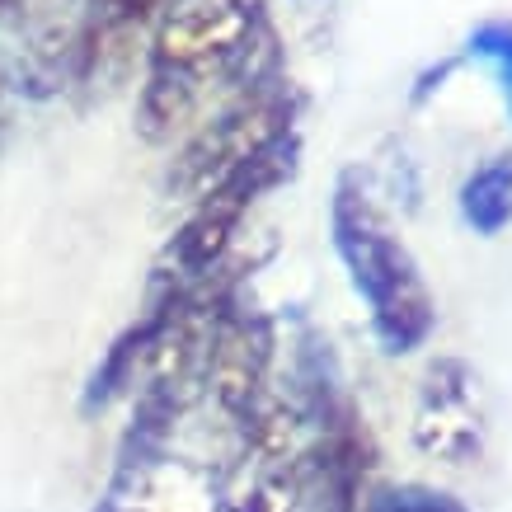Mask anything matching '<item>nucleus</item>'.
<instances>
[{
    "label": "nucleus",
    "instance_id": "f257e3e1",
    "mask_svg": "<svg viewBox=\"0 0 512 512\" xmlns=\"http://www.w3.org/2000/svg\"><path fill=\"white\" fill-rule=\"evenodd\" d=\"M329 235H334L339 264L348 268L353 292L367 301L376 343L395 357L423 348L437 325V301L423 282L419 259L390 226L386 207L376 202L362 170L339 174L329 198Z\"/></svg>",
    "mask_w": 512,
    "mask_h": 512
},
{
    "label": "nucleus",
    "instance_id": "f03ea898",
    "mask_svg": "<svg viewBox=\"0 0 512 512\" xmlns=\"http://www.w3.org/2000/svg\"><path fill=\"white\" fill-rule=\"evenodd\" d=\"M301 104H306L301 90L287 85V80L273 85V90L231 99L226 109H217L179 146V156H174L170 170H165V193H170L174 202H188V207L202 202L207 193H217V188L226 184L240 165H249L264 146H273L278 137L296 132Z\"/></svg>",
    "mask_w": 512,
    "mask_h": 512
},
{
    "label": "nucleus",
    "instance_id": "7ed1b4c3",
    "mask_svg": "<svg viewBox=\"0 0 512 512\" xmlns=\"http://www.w3.org/2000/svg\"><path fill=\"white\" fill-rule=\"evenodd\" d=\"M409 442L437 466H475L489 447V395L466 357L442 353L419 376Z\"/></svg>",
    "mask_w": 512,
    "mask_h": 512
},
{
    "label": "nucleus",
    "instance_id": "20e7f679",
    "mask_svg": "<svg viewBox=\"0 0 512 512\" xmlns=\"http://www.w3.org/2000/svg\"><path fill=\"white\" fill-rule=\"evenodd\" d=\"M94 512H221V470L165 447H123Z\"/></svg>",
    "mask_w": 512,
    "mask_h": 512
},
{
    "label": "nucleus",
    "instance_id": "39448f33",
    "mask_svg": "<svg viewBox=\"0 0 512 512\" xmlns=\"http://www.w3.org/2000/svg\"><path fill=\"white\" fill-rule=\"evenodd\" d=\"M273 357H278L273 315L259 311V306H245L235 296L212 329V353H207V404L231 428L268 395Z\"/></svg>",
    "mask_w": 512,
    "mask_h": 512
},
{
    "label": "nucleus",
    "instance_id": "423d86ee",
    "mask_svg": "<svg viewBox=\"0 0 512 512\" xmlns=\"http://www.w3.org/2000/svg\"><path fill=\"white\" fill-rule=\"evenodd\" d=\"M264 15L268 10L259 0H184L174 15L156 24L151 43H146V62L217 80L226 57L245 43Z\"/></svg>",
    "mask_w": 512,
    "mask_h": 512
},
{
    "label": "nucleus",
    "instance_id": "0eeeda50",
    "mask_svg": "<svg viewBox=\"0 0 512 512\" xmlns=\"http://www.w3.org/2000/svg\"><path fill=\"white\" fill-rule=\"evenodd\" d=\"M212 90V80L198 71H174V66H151L137 90V109H132V127L146 146H165L179 137L193 113H198L202 94Z\"/></svg>",
    "mask_w": 512,
    "mask_h": 512
},
{
    "label": "nucleus",
    "instance_id": "6e6552de",
    "mask_svg": "<svg viewBox=\"0 0 512 512\" xmlns=\"http://www.w3.org/2000/svg\"><path fill=\"white\" fill-rule=\"evenodd\" d=\"M151 334H156V315L146 311L137 325H127L123 334L109 343V353L99 357V367L90 372L85 395H80V409H85V414H99V409H109L113 400H123L127 390H137L141 362H146V348H151Z\"/></svg>",
    "mask_w": 512,
    "mask_h": 512
},
{
    "label": "nucleus",
    "instance_id": "1a4fd4ad",
    "mask_svg": "<svg viewBox=\"0 0 512 512\" xmlns=\"http://www.w3.org/2000/svg\"><path fill=\"white\" fill-rule=\"evenodd\" d=\"M461 217L475 235H498L512 221V156L484 160L461 184Z\"/></svg>",
    "mask_w": 512,
    "mask_h": 512
},
{
    "label": "nucleus",
    "instance_id": "9d476101",
    "mask_svg": "<svg viewBox=\"0 0 512 512\" xmlns=\"http://www.w3.org/2000/svg\"><path fill=\"white\" fill-rule=\"evenodd\" d=\"M357 512H470V508L451 489L400 480V484H372V494L362 498Z\"/></svg>",
    "mask_w": 512,
    "mask_h": 512
},
{
    "label": "nucleus",
    "instance_id": "9b49d317",
    "mask_svg": "<svg viewBox=\"0 0 512 512\" xmlns=\"http://www.w3.org/2000/svg\"><path fill=\"white\" fill-rule=\"evenodd\" d=\"M466 57H475V62H484V66H494L498 90H503V99H508V118H512V24H508V19H494V24L470 29Z\"/></svg>",
    "mask_w": 512,
    "mask_h": 512
},
{
    "label": "nucleus",
    "instance_id": "f8f14e48",
    "mask_svg": "<svg viewBox=\"0 0 512 512\" xmlns=\"http://www.w3.org/2000/svg\"><path fill=\"white\" fill-rule=\"evenodd\" d=\"M456 66H461V57H442L433 71H423V76L414 80V90H409V104H428V94L442 90V80H447Z\"/></svg>",
    "mask_w": 512,
    "mask_h": 512
},
{
    "label": "nucleus",
    "instance_id": "ddd939ff",
    "mask_svg": "<svg viewBox=\"0 0 512 512\" xmlns=\"http://www.w3.org/2000/svg\"><path fill=\"white\" fill-rule=\"evenodd\" d=\"M0 99H5V80H0Z\"/></svg>",
    "mask_w": 512,
    "mask_h": 512
},
{
    "label": "nucleus",
    "instance_id": "4468645a",
    "mask_svg": "<svg viewBox=\"0 0 512 512\" xmlns=\"http://www.w3.org/2000/svg\"><path fill=\"white\" fill-rule=\"evenodd\" d=\"M296 5H311V0H296Z\"/></svg>",
    "mask_w": 512,
    "mask_h": 512
}]
</instances>
